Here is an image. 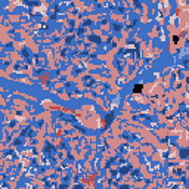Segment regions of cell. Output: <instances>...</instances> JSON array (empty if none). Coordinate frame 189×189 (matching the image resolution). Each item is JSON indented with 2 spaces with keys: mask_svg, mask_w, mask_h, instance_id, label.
I'll use <instances>...</instances> for the list:
<instances>
[{
  "mask_svg": "<svg viewBox=\"0 0 189 189\" xmlns=\"http://www.w3.org/2000/svg\"><path fill=\"white\" fill-rule=\"evenodd\" d=\"M140 90H142V86H140V84H138V86L135 87V90H133V92H135V93H139Z\"/></svg>",
  "mask_w": 189,
  "mask_h": 189,
  "instance_id": "obj_1",
  "label": "cell"
}]
</instances>
